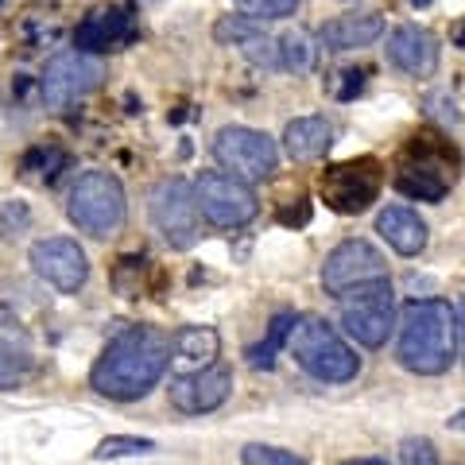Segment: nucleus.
Masks as SVG:
<instances>
[{"mask_svg":"<svg viewBox=\"0 0 465 465\" xmlns=\"http://www.w3.org/2000/svg\"><path fill=\"white\" fill-rule=\"evenodd\" d=\"M376 232L396 249L400 256H419L427 249V222L419 217L415 210H407V206H388L376 213Z\"/></svg>","mask_w":465,"mask_h":465,"instance_id":"obj_18","label":"nucleus"},{"mask_svg":"<svg viewBox=\"0 0 465 465\" xmlns=\"http://www.w3.org/2000/svg\"><path fill=\"white\" fill-rule=\"evenodd\" d=\"M66 217L90 237H113L128 217L124 186L109 171H85L82 179L70 186L66 198Z\"/></svg>","mask_w":465,"mask_h":465,"instance_id":"obj_5","label":"nucleus"},{"mask_svg":"<svg viewBox=\"0 0 465 465\" xmlns=\"http://www.w3.org/2000/svg\"><path fill=\"white\" fill-rule=\"evenodd\" d=\"M341 85H338V101H353L361 90H365V78H369V70H341Z\"/></svg>","mask_w":465,"mask_h":465,"instance_id":"obj_31","label":"nucleus"},{"mask_svg":"<svg viewBox=\"0 0 465 465\" xmlns=\"http://www.w3.org/2000/svg\"><path fill=\"white\" fill-rule=\"evenodd\" d=\"M280 222H283V225H307V222H311V206L299 198V206H295V210H291V206L280 210Z\"/></svg>","mask_w":465,"mask_h":465,"instance_id":"obj_32","label":"nucleus"},{"mask_svg":"<svg viewBox=\"0 0 465 465\" xmlns=\"http://www.w3.org/2000/svg\"><path fill=\"white\" fill-rule=\"evenodd\" d=\"M345 465H388L384 458H357V461H345Z\"/></svg>","mask_w":465,"mask_h":465,"instance_id":"obj_35","label":"nucleus"},{"mask_svg":"<svg viewBox=\"0 0 465 465\" xmlns=\"http://www.w3.org/2000/svg\"><path fill=\"white\" fill-rule=\"evenodd\" d=\"M229 396H232V369H225V365L183 372L171 381V407L183 415H210Z\"/></svg>","mask_w":465,"mask_h":465,"instance_id":"obj_14","label":"nucleus"},{"mask_svg":"<svg viewBox=\"0 0 465 465\" xmlns=\"http://www.w3.org/2000/svg\"><path fill=\"white\" fill-rule=\"evenodd\" d=\"M27 376H32V353L0 333V388H20Z\"/></svg>","mask_w":465,"mask_h":465,"instance_id":"obj_23","label":"nucleus"},{"mask_svg":"<svg viewBox=\"0 0 465 465\" xmlns=\"http://www.w3.org/2000/svg\"><path fill=\"white\" fill-rule=\"evenodd\" d=\"M198 202H194V183L183 174L155 183L152 191V222L163 232L171 249H191L198 241Z\"/></svg>","mask_w":465,"mask_h":465,"instance_id":"obj_11","label":"nucleus"},{"mask_svg":"<svg viewBox=\"0 0 465 465\" xmlns=\"http://www.w3.org/2000/svg\"><path fill=\"white\" fill-rule=\"evenodd\" d=\"M27 229H32V210H27V202H20V198L5 202V210H0V237L20 241Z\"/></svg>","mask_w":465,"mask_h":465,"instance_id":"obj_27","label":"nucleus"},{"mask_svg":"<svg viewBox=\"0 0 465 465\" xmlns=\"http://www.w3.org/2000/svg\"><path fill=\"white\" fill-rule=\"evenodd\" d=\"M152 450H155L152 439H136V434H109V439L94 450V458L109 461V458H128V454H152Z\"/></svg>","mask_w":465,"mask_h":465,"instance_id":"obj_26","label":"nucleus"},{"mask_svg":"<svg viewBox=\"0 0 465 465\" xmlns=\"http://www.w3.org/2000/svg\"><path fill=\"white\" fill-rule=\"evenodd\" d=\"M133 35V24H128V12L124 8H97L90 12L78 32H74V47L82 54H97V51H113Z\"/></svg>","mask_w":465,"mask_h":465,"instance_id":"obj_17","label":"nucleus"},{"mask_svg":"<svg viewBox=\"0 0 465 465\" xmlns=\"http://www.w3.org/2000/svg\"><path fill=\"white\" fill-rule=\"evenodd\" d=\"M287 345H291V357L299 361V369L311 372L314 381H322V384H345L361 372V357L345 345L338 330L326 326L322 318H314V314L299 318Z\"/></svg>","mask_w":465,"mask_h":465,"instance_id":"obj_4","label":"nucleus"},{"mask_svg":"<svg viewBox=\"0 0 465 465\" xmlns=\"http://www.w3.org/2000/svg\"><path fill=\"white\" fill-rule=\"evenodd\" d=\"M454 326H458V353L465 361V295H461V307L454 311Z\"/></svg>","mask_w":465,"mask_h":465,"instance_id":"obj_33","label":"nucleus"},{"mask_svg":"<svg viewBox=\"0 0 465 465\" xmlns=\"http://www.w3.org/2000/svg\"><path fill=\"white\" fill-rule=\"evenodd\" d=\"M237 8L249 20H283V16H295L299 0H237Z\"/></svg>","mask_w":465,"mask_h":465,"instance_id":"obj_28","label":"nucleus"},{"mask_svg":"<svg viewBox=\"0 0 465 465\" xmlns=\"http://www.w3.org/2000/svg\"><path fill=\"white\" fill-rule=\"evenodd\" d=\"M280 43V66L283 70H295V74H307V70L314 66V43L307 32H287L283 39H275Z\"/></svg>","mask_w":465,"mask_h":465,"instance_id":"obj_24","label":"nucleus"},{"mask_svg":"<svg viewBox=\"0 0 465 465\" xmlns=\"http://www.w3.org/2000/svg\"><path fill=\"white\" fill-rule=\"evenodd\" d=\"M171 365V338L155 326H128L101 349L90 384L109 400H143Z\"/></svg>","mask_w":465,"mask_h":465,"instance_id":"obj_1","label":"nucleus"},{"mask_svg":"<svg viewBox=\"0 0 465 465\" xmlns=\"http://www.w3.org/2000/svg\"><path fill=\"white\" fill-rule=\"evenodd\" d=\"M461 179V152L442 133L423 128L396 155V191L415 202H442Z\"/></svg>","mask_w":465,"mask_h":465,"instance_id":"obj_3","label":"nucleus"},{"mask_svg":"<svg viewBox=\"0 0 465 465\" xmlns=\"http://www.w3.org/2000/svg\"><path fill=\"white\" fill-rule=\"evenodd\" d=\"M384 35V20L376 16V12H365V16H338L322 24V32H318V43H322L326 51H357V47H369Z\"/></svg>","mask_w":465,"mask_h":465,"instance_id":"obj_21","label":"nucleus"},{"mask_svg":"<svg viewBox=\"0 0 465 465\" xmlns=\"http://www.w3.org/2000/svg\"><path fill=\"white\" fill-rule=\"evenodd\" d=\"M241 461H244V465H307L302 458L291 454V450H280V446H260V442L244 446Z\"/></svg>","mask_w":465,"mask_h":465,"instance_id":"obj_29","label":"nucleus"},{"mask_svg":"<svg viewBox=\"0 0 465 465\" xmlns=\"http://www.w3.org/2000/svg\"><path fill=\"white\" fill-rule=\"evenodd\" d=\"M32 268L39 280H47L54 291L63 295H74L90 280V256L78 241L70 237H47L32 244Z\"/></svg>","mask_w":465,"mask_h":465,"instance_id":"obj_13","label":"nucleus"},{"mask_svg":"<svg viewBox=\"0 0 465 465\" xmlns=\"http://www.w3.org/2000/svg\"><path fill=\"white\" fill-rule=\"evenodd\" d=\"M333 143V128L326 116H295L283 128V152L295 159V163H311V159H322Z\"/></svg>","mask_w":465,"mask_h":465,"instance_id":"obj_20","label":"nucleus"},{"mask_svg":"<svg viewBox=\"0 0 465 465\" xmlns=\"http://www.w3.org/2000/svg\"><path fill=\"white\" fill-rule=\"evenodd\" d=\"M213 159L232 179L260 183V179H272L275 167H280V148H275V140L268 133H256V128H244V124H225L213 136Z\"/></svg>","mask_w":465,"mask_h":465,"instance_id":"obj_7","label":"nucleus"},{"mask_svg":"<svg viewBox=\"0 0 465 465\" xmlns=\"http://www.w3.org/2000/svg\"><path fill=\"white\" fill-rule=\"evenodd\" d=\"M194 202H198V213L217 229H241L260 213V202H256L252 186L232 179V174H225V171L198 174Z\"/></svg>","mask_w":465,"mask_h":465,"instance_id":"obj_8","label":"nucleus"},{"mask_svg":"<svg viewBox=\"0 0 465 465\" xmlns=\"http://www.w3.org/2000/svg\"><path fill=\"white\" fill-rule=\"evenodd\" d=\"M101 63L94 54H82V51H58L47 70L39 78V97L47 109H66L74 101L90 97L97 85H101Z\"/></svg>","mask_w":465,"mask_h":465,"instance_id":"obj_12","label":"nucleus"},{"mask_svg":"<svg viewBox=\"0 0 465 465\" xmlns=\"http://www.w3.org/2000/svg\"><path fill=\"white\" fill-rule=\"evenodd\" d=\"M0 5H5V0H0Z\"/></svg>","mask_w":465,"mask_h":465,"instance_id":"obj_38","label":"nucleus"},{"mask_svg":"<svg viewBox=\"0 0 465 465\" xmlns=\"http://www.w3.org/2000/svg\"><path fill=\"white\" fill-rule=\"evenodd\" d=\"M388 63L411 78H430L439 70V39L419 24H403L388 35Z\"/></svg>","mask_w":465,"mask_h":465,"instance_id":"obj_15","label":"nucleus"},{"mask_svg":"<svg viewBox=\"0 0 465 465\" xmlns=\"http://www.w3.org/2000/svg\"><path fill=\"white\" fill-rule=\"evenodd\" d=\"M217 353H222V338H217L213 326H183L171 338V361L183 372H198V369L217 365Z\"/></svg>","mask_w":465,"mask_h":465,"instance_id":"obj_19","label":"nucleus"},{"mask_svg":"<svg viewBox=\"0 0 465 465\" xmlns=\"http://www.w3.org/2000/svg\"><path fill=\"white\" fill-rule=\"evenodd\" d=\"M70 163V155L63 148H32L24 155V174H39L43 183H54L58 179V171H66Z\"/></svg>","mask_w":465,"mask_h":465,"instance_id":"obj_25","label":"nucleus"},{"mask_svg":"<svg viewBox=\"0 0 465 465\" xmlns=\"http://www.w3.org/2000/svg\"><path fill=\"white\" fill-rule=\"evenodd\" d=\"M396 357L407 372L442 376L458 357V326L454 311L442 299H411L400 311Z\"/></svg>","mask_w":465,"mask_h":465,"instance_id":"obj_2","label":"nucleus"},{"mask_svg":"<svg viewBox=\"0 0 465 465\" xmlns=\"http://www.w3.org/2000/svg\"><path fill=\"white\" fill-rule=\"evenodd\" d=\"M454 43H458V47H461V51H465V24H461V27H458V35H454Z\"/></svg>","mask_w":465,"mask_h":465,"instance_id":"obj_36","label":"nucleus"},{"mask_svg":"<svg viewBox=\"0 0 465 465\" xmlns=\"http://www.w3.org/2000/svg\"><path fill=\"white\" fill-rule=\"evenodd\" d=\"M384 280H388L384 252L361 237L341 241L322 264V287L333 299H345L349 291H361V287H372V283H384Z\"/></svg>","mask_w":465,"mask_h":465,"instance_id":"obj_10","label":"nucleus"},{"mask_svg":"<svg viewBox=\"0 0 465 465\" xmlns=\"http://www.w3.org/2000/svg\"><path fill=\"white\" fill-rule=\"evenodd\" d=\"M384 191V163L376 155H357L330 163L318 179V194L333 213H361L369 210Z\"/></svg>","mask_w":465,"mask_h":465,"instance_id":"obj_6","label":"nucleus"},{"mask_svg":"<svg viewBox=\"0 0 465 465\" xmlns=\"http://www.w3.org/2000/svg\"><path fill=\"white\" fill-rule=\"evenodd\" d=\"M341 302V330L365 349H381L388 333L396 330V299H391V283H372L361 291H349Z\"/></svg>","mask_w":465,"mask_h":465,"instance_id":"obj_9","label":"nucleus"},{"mask_svg":"<svg viewBox=\"0 0 465 465\" xmlns=\"http://www.w3.org/2000/svg\"><path fill=\"white\" fill-rule=\"evenodd\" d=\"M295 322H299V318L291 314V311L275 314V318H272V326H268V338L260 341V345H249V353H244V357H249V365H252V369H272V365H275V353H280L283 341L291 338Z\"/></svg>","mask_w":465,"mask_h":465,"instance_id":"obj_22","label":"nucleus"},{"mask_svg":"<svg viewBox=\"0 0 465 465\" xmlns=\"http://www.w3.org/2000/svg\"><path fill=\"white\" fill-rule=\"evenodd\" d=\"M213 39H217V43H229V47H237L252 66H268V70L280 66V43H275L272 35H264L260 20L225 16V20H217Z\"/></svg>","mask_w":465,"mask_h":465,"instance_id":"obj_16","label":"nucleus"},{"mask_svg":"<svg viewBox=\"0 0 465 465\" xmlns=\"http://www.w3.org/2000/svg\"><path fill=\"white\" fill-rule=\"evenodd\" d=\"M411 5H430V0H411Z\"/></svg>","mask_w":465,"mask_h":465,"instance_id":"obj_37","label":"nucleus"},{"mask_svg":"<svg viewBox=\"0 0 465 465\" xmlns=\"http://www.w3.org/2000/svg\"><path fill=\"white\" fill-rule=\"evenodd\" d=\"M400 465H439V450L430 439H407L400 446Z\"/></svg>","mask_w":465,"mask_h":465,"instance_id":"obj_30","label":"nucleus"},{"mask_svg":"<svg viewBox=\"0 0 465 465\" xmlns=\"http://www.w3.org/2000/svg\"><path fill=\"white\" fill-rule=\"evenodd\" d=\"M450 430L465 434V407H461V411H454V415H450Z\"/></svg>","mask_w":465,"mask_h":465,"instance_id":"obj_34","label":"nucleus"}]
</instances>
